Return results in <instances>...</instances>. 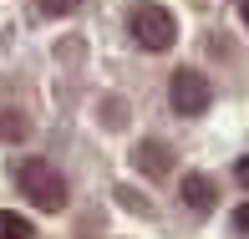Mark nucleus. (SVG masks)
I'll list each match as a JSON object with an SVG mask.
<instances>
[{"mask_svg": "<svg viewBox=\"0 0 249 239\" xmlns=\"http://www.w3.org/2000/svg\"><path fill=\"white\" fill-rule=\"evenodd\" d=\"M16 184H20V193H26L31 203H41V209H66V178L56 173L51 163H20V173H16Z\"/></svg>", "mask_w": 249, "mask_h": 239, "instance_id": "1", "label": "nucleus"}, {"mask_svg": "<svg viewBox=\"0 0 249 239\" xmlns=\"http://www.w3.org/2000/svg\"><path fill=\"white\" fill-rule=\"evenodd\" d=\"M132 41H138L142 51H168V46L178 41L173 10H163V5H138V10H132Z\"/></svg>", "mask_w": 249, "mask_h": 239, "instance_id": "2", "label": "nucleus"}, {"mask_svg": "<svg viewBox=\"0 0 249 239\" xmlns=\"http://www.w3.org/2000/svg\"><path fill=\"white\" fill-rule=\"evenodd\" d=\"M168 97H173V112L198 117V112L209 107V82H203L198 72H178L173 82H168Z\"/></svg>", "mask_w": 249, "mask_h": 239, "instance_id": "3", "label": "nucleus"}, {"mask_svg": "<svg viewBox=\"0 0 249 239\" xmlns=\"http://www.w3.org/2000/svg\"><path fill=\"white\" fill-rule=\"evenodd\" d=\"M132 168H138V173L142 178H163L168 173V168H173V147H168V143H138V147H132Z\"/></svg>", "mask_w": 249, "mask_h": 239, "instance_id": "4", "label": "nucleus"}, {"mask_svg": "<svg viewBox=\"0 0 249 239\" xmlns=\"http://www.w3.org/2000/svg\"><path fill=\"white\" fill-rule=\"evenodd\" d=\"M213 199H219L213 178H203V173H188V178H183V203H188V209L209 214V209H213Z\"/></svg>", "mask_w": 249, "mask_h": 239, "instance_id": "5", "label": "nucleus"}, {"mask_svg": "<svg viewBox=\"0 0 249 239\" xmlns=\"http://www.w3.org/2000/svg\"><path fill=\"white\" fill-rule=\"evenodd\" d=\"M31 138V117L20 107H0V143H26Z\"/></svg>", "mask_w": 249, "mask_h": 239, "instance_id": "6", "label": "nucleus"}, {"mask_svg": "<svg viewBox=\"0 0 249 239\" xmlns=\"http://www.w3.org/2000/svg\"><path fill=\"white\" fill-rule=\"evenodd\" d=\"M0 239H36V229H31V219H26V214L0 209Z\"/></svg>", "mask_w": 249, "mask_h": 239, "instance_id": "7", "label": "nucleus"}, {"mask_svg": "<svg viewBox=\"0 0 249 239\" xmlns=\"http://www.w3.org/2000/svg\"><path fill=\"white\" fill-rule=\"evenodd\" d=\"M102 117H107V128H127V102L107 97V102H102Z\"/></svg>", "mask_w": 249, "mask_h": 239, "instance_id": "8", "label": "nucleus"}, {"mask_svg": "<svg viewBox=\"0 0 249 239\" xmlns=\"http://www.w3.org/2000/svg\"><path fill=\"white\" fill-rule=\"evenodd\" d=\"M41 10H46V16H71L76 5H82V0H36Z\"/></svg>", "mask_w": 249, "mask_h": 239, "instance_id": "9", "label": "nucleus"}, {"mask_svg": "<svg viewBox=\"0 0 249 239\" xmlns=\"http://www.w3.org/2000/svg\"><path fill=\"white\" fill-rule=\"evenodd\" d=\"M117 199H122V203H127V209H132V214H142V209H148V203H142V193H132V188H122V193H117Z\"/></svg>", "mask_w": 249, "mask_h": 239, "instance_id": "10", "label": "nucleus"}, {"mask_svg": "<svg viewBox=\"0 0 249 239\" xmlns=\"http://www.w3.org/2000/svg\"><path fill=\"white\" fill-rule=\"evenodd\" d=\"M234 229L249 234V203H239V209H234Z\"/></svg>", "mask_w": 249, "mask_h": 239, "instance_id": "11", "label": "nucleus"}, {"mask_svg": "<svg viewBox=\"0 0 249 239\" xmlns=\"http://www.w3.org/2000/svg\"><path fill=\"white\" fill-rule=\"evenodd\" d=\"M234 173H239V184H244V188H249V153H244V158H239V163H234Z\"/></svg>", "mask_w": 249, "mask_h": 239, "instance_id": "12", "label": "nucleus"}, {"mask_svg": "<svg viewBox=\"0 0 249 239\" xmlns=\"http://www.w3.org/2000/svg\"><path fill=\"white\" fill-rule=\"evenodd\" d=\"M239 16H244V26H249V0H244V5H239Z\"/></svg>", "mask_w": 249, "mask_h": 239, "instance_id": "13", "label": "nucleus"}]
</instances>
